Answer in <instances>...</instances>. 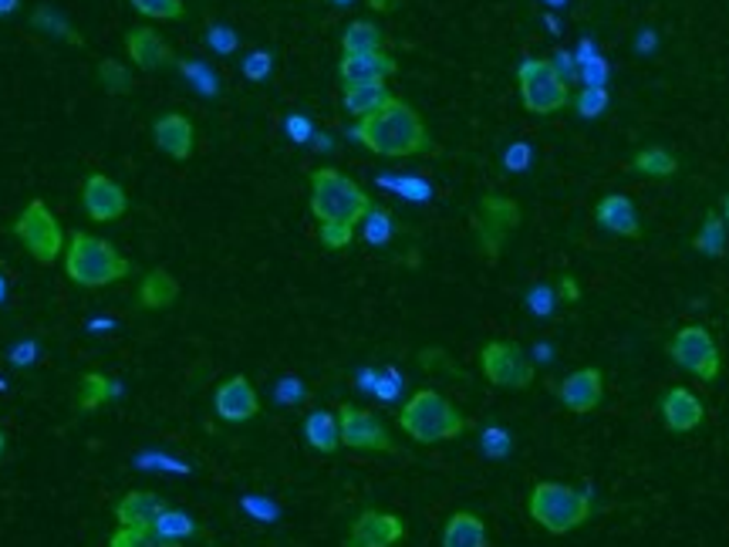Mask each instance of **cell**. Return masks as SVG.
<instances>
[{
  "instance_id": "6da1fadb",
  "label": "cell",
  "mask_w": 729,
  "mask_h": 547,
  "mask_svg": "<svg viewBox=\"0 0 729 547\" xmlns=\"http://www.w3.org/2000/svg\"><path fill=\"white\" fill-rule=\"evenodd\" d=\"M372 207V196L342 169L321 166L311 173V214L318 220V240L328 251H345Z\"/></svg>"
},
{
  "instance_id": "7a4b0ae2",
  "label": "cell",
  "mask_w": 729,
  "mask_h": 547,
  "mask_svg": "<svg viewBox=\"0 0 729 547\" xmlns=\"http://www.w3.org/2000/svg\"><path fill=\"white\" fill-rule=\"evenodd\" d=\"M352 135L368 149V153L385 156V160H412V156H422L432 149L422 116L396 95L388 98L378 112L358 119Z\"/></svg>"
},
{
  "instance_id": "3957f363",
  "label": "cell",
  "mask_w": 729,
  "mask_h": 547,
  "mask_svg": "<svg viewBox=\"0 0 729 547\" xmlns=\"http://www.w3.org/2000/svg\"><path fill=\"white\" fill-rule=\"evenodd\" d=\"M129 261L115 251V247L102 237H91L85 230L71 233L65 247V274L78 287H109L122 277H129Z\"/></svg>"
},
{
  "instance_id": "277c9868",
  "label": "cell",
  "mask_w": 729,
  "mask_h": 547,
  "mask_svg": "<svg viewBox=\"0 0 729 547\" xmlns=\"http://www.w3.org/2000/svg\"><path fill=\"white\" fill-rule=\"evenodd\" d=\"M399 426L416 442H446L470 429V419L435 389H419L399 409Z\"/></svg>"
},
{
  "instance_id": "5b68a950",
  "label": "cell",
  "mask_w": 729,
  "mask_h": 547,
  "mask_svg": "<svg viewBox=\"0 0 729 547\" xmlns=\"http://www.w3.org/2000/svg\"><path fill=\"white\" fill-rule=\"evenodd\" d=\"M530 517L538 521L548 534H571L592 517V496L585 490H574L571 483L541 480L530 490L527 501Z\"/></svg>"
},
{
  "instance_id": "8992f818",
  "label": "cell",
  "mask_w": 729,
  "mask_h": 547,
  "mask_svg": "<svg viewBox=\"0 0 729 547\" xmlns=\"http://www.w3.org/2000/svg\"><path fill=\"white\" fill-rule=\"evenodd\" d=\"M520 102L530 116H557L571 106V81L554 58H527L517 68Z\"/></svg>"
},
{
  "instance_id": "52a82bcc",
  "label": "cell",
  "mask_w": 729,
  "mask_h": 547,
  "mask_svg": "<svg viewBox=\"0 0 729 547\" xmlns=\"http://www.w3.org/2000/svg\"><path fill=\"white\" fill-rule=\"evenodd\" d=\"M14 233L37 264H55L68 247L62 223L55 220V214L47 210V204H41V200H31L21 210V217L14 220Z\"/></svg>"
},
{
  "instance_id": "ba28073f",
  "label": "cell",
  "mask_w": 729,
  "mask_h": 547,
  "mask_svg": "<svg viewBox=\"0 0 729 547\" xmlns=\"http://www.w3.org/2000/svg\"><path fill=\"white\" fill-rule=\"evenodd\" d=\"M669 355L678 369L696 375L699 382H716L719 375V348L706 325L678 328L669 341Z\"/></svg>"
},
{
  "instance_id": "9c48e42d",
  "label": "cell",
  "mask_w": 729,
  "mask_h": 547,
  "mask_svg": "<svg viewBox=\"0 0 729 547\" xmlns=\"http://www.w3.org/2000/svg\"><path fill=\"white\" fill-rule=\"evenodd\" d=\"M479 369L486 382L497 389H530L533 385V365L513 341H486L479 348Z\"/></svg>"
},
{
  "instance_id": "30bf717a",
  "label": "cell",
  "mask_w": 729,
  "mask_h": 547,
  "mask_svg": "<svg viewBox=\"0 0 729 547\" xmlns=\"http://www.w3.org/2000/svg\"><path fill=\"white\" fill-rule=\"evenodd\" d=\"M517 227H520V207L510 200V196L486 193L479 200V214H476V233H479L483 254L490 261H497L507 233L517 230Z\"/></svg>"
},
{
  "instance_id": "8fae6325",
  "label": "cell",
  "mask_w": 729,
  "mask_h": 547,
  "mask_svg": "<svg viewBox=\"0 0 729 547\" xmlns=\"http://www.w3.org/2000/svg\"><path fill=\"white\" fill-rule=\"evenodd\" d=\"M338 433H342V442L349 450H362V453H393L396 442L388 436V429L378 423V416H372L368 409L358 406H338Z\"/></svg>"
},
{
  "instance_id": "7c38bea8",
  "label": "cell",
  "mask_w": 729,
  "mask_h": 547,
  "mask_svg": "<svg viewBox=\"0 0 729 547\" xmlns=\"http://www.w3.org/2000/svg\"><path fill=\"white\" fill-rule=\"evenodd\" d=\"M81 207L95 223H115L129 214V196L112 176L91 173L81 186Z\"/></svg>"
},
{
  "instance_id": "4fadbf2b",
  "label": "cell",
  "mask_w": 729,
  "mask_h": 547,
  "mask_svg": "<svg viewBox=\"0 0 729 547\" xmlns=\"http://www.w3.org/2000/svg\"><path fill=\"white\" fill-rule=\"evenodd\" d=\"M213 409L223 423H247L261 413V395L247 375H230L213 392Z\"/></svg>"
},
{
  "instance_id": "5bb4252c",
  "label": "cell",
  "mask_w": 729,
  "mask_h": 547,
  "mask_svg": "<svg viewBox=\"0 0 729 547\" xmlns=\"http://www.w3.org/2000/svg\"><path fill=\"white\" fill-rule=\"evenodd\" d=\"M406 537V524L388 511H362L352 521L345 547H396Z\"/></svg>"
},
{
  "instance_id": "9a60e30c",
  "label": "cell",
  "mask_w": 729,
  "mask_h": 547,
  "mask_svg": "<svg viewBox=\"0 0 729 547\" xmlns=\"http://www.w3.org/2000/svg\"><path fill=\"white\" fill-rule=\"evenodd\" d=\"M557 395H561L564 409H571L577 416L595 413L605 400V375L598 369H577L561 382Z\"/></svg>"
},
{
  "instance_id": "2e32d148",
  "label": "cell",
  "mask_w": 729,
  "mask_h": 547,
  "mask_svg": "<svg viewBox=\"0 0 729 547\" xmlns=\"http://www.w3.org/2000/svg\"><path fill=\"white\" fill-rule=\"evenodd\" d=\"M125 52H129L132 65H139L142 72H163V68L176 65L173 47L153 28H132L125 34Z\"/></svg>"
},
{
  "instance_id": "e0dca14e",
  "label": "cell",
  "mask_w": 729,
  "mask_h": 547,
  "mask_svg": "<svg viewBox=\"0 0 729 547\" xmlns=\"http://www.w3.org/2000/svg\"><path fill=\"white\" fill-rule=\"evenodd\" d=\"M399 72L396 58L388 52H365V55H342L338 62V78L342 85H375V81H385Z\"/></svg>"
},
{
  "instance_id": "ac0fdd59",
  "label": "cell",
  "mask_w": 729,
  "mask_h": 547,
  "mask_svg": "<svg viewBox=\"0 0 729 547\" xmlns=\"http://www.w3.org/2000/svg\"><path fill=\"white\" fill-rule=\"evenodd\" d=\"M169 504L163 501L159 493H150V490H129L122 501L115 504V521L119 527H135V530H153L159 514L166 511Z\"/></svg>"
},
{
  "instance_id": "d6986e66",
  "label": "cell",
  "mask_w": 729,
  "mask_h": 547,
  "mask_svg": "<svg viewBox=\"0 0 729 547\" xmlns=\"http://www.w3.org/2000/svg\"><path fill=\"white\" fill-rule=\"evenodd\" d=\"M153 135H156V145L163 149V153L169 160H189L192 149H197V129H192V122L183 116V112H166L156 119L153 125Z\"/></svg>"
},
{
  "instance_id": "ffe728a7",
  "label": "cell",
  "mask_w": 729,
  "mask_h": 547,
  "mask_svg": "<svg viewBox=\"0 0 729 547\" xmlns=\"http://www.w3.org/2000/svg\"><path fill=\"white\" fill-rule=\"evenodd\" d=\"M662 419H665V426L672 429V433H693L699 423H703V416H706V409H703V403H699V395L696 392H689V389H683V385H675V389H669L665 395H662Z\"/></svg>"
},
{
  "instance_id": "44dd1931",
  "label": "cell",
  "mask_w": 729,
  "mask_h": 547,
  "mask_svg": "<svg viewBox=\"0 0 729 547\" xmlns=\"http://www.w3.org/2000/svg\"><path fill=\"white\" fill-rule=\"evenodd\" d=\"M595 220L611 230L615 237H628V240H639L642 237V223H639V214H636V204L628 200L625 193H608L598 200L595 207Z\"/></svg>"
},
{
  "instance_id": "7402d4cb",
  "label": "cell",
  "mask_w": 729,
  "mask_h": 547,
  "mask_svg": "<svg viewBox=\"0 0 729 547\" xmlns=\"http://www.w3.org/2000/svg\"><path fill=\"white\" fill-rule=\"evenodd\" d=\"M139 305L145 308V311H166V308H173L176 305V297H179V281L169 274V271H163V267H156V271H150L142 281H139Z\"/></svg>"
},
{
  "instance_id": "603a6c76",
  "label": "cell",
  "mask_w": 729,
  "mask_h": 547,
  "mask_svg": "<svg viewBox=\"0 0 729 547\" xmlns=\"http://www.w3.org/2000/svg\"><path fill=\"white\" fill-rule=\"evenodd\" d=\"M388 98H393V91H388L385 81H375V85H349L345 95H342V106H345V112L358 122V119L378 112V109L388 102Z\"/></svg>"
},
{
  "instance_id": "cb8c5ba5",
  "label": "cell",
  "mask_w": 729,
  "mask_h": 547,
  "mask_svg": "<svg viewBox=\"0 0 729 547\" xmlns=\"http://www.w3.org/2000/svg\"><path fill=\"white\" fill-rule=\"evenodd\" d=\"M443 547H486V524L470 511H456L443 527Z\"/></svg>"
},
{
  "instance_id": "d4e9b609",
  "label": "cell",
  "mask_w": 729,
  "mask_h": 547,
  "mask_svg": "<svg viewBox=\"0 0 729 547\" xmlns=\"http://www.w3.org/2000/svg\"><path fill=\"white\" fill-rule=\"evenodd\" d=\"M305 436H308V446L318 453H334L338 446H342V433H338V416L318 409L305 419Z\"/></svg>"
},
{
  "instance_id": "484cf974",
  "label": "cell",
  "mask_w": 729,
  "mask_h": 547,
  "mask_svg": "<svg viewBox=\"0 0 729 547\" xmlns=\"http://www.w3.org/2000/svg\"><path fill=\"white\" fill-rule=\"evenodd\" d=\"M119 385L102 375V372H85L81 382H78V409L81 413H91V409H102L109 400H115Z\"/></svg>"
},
{
  "instance_id": "4316f807",
  "label": "cell",
  "mask_w": 729,
  "mask_h": 547,
  "mask_svg": "<svg viewBox=\"0 0 729 547\" xmlns=\"http://www.w3.org/2000/svg\"><path fill=\"white\" fill-rule=\"evenodd\" d=\"M631 169H636L639 176H649V179H669L678 173V160L662 145H649L631 156Z\"/></svg>"
},
{
  "instance_id": "83f0119b",
  "label": "cell",
  "mask_w": 729,
  "mask_h": 547,
  "mask_svg": "<svg viewBox=\"0 0 729 547\" xmlns=\"http://www.w3.org/2000/svg\"><path fill=\"white\" fill-rule=\"evenodd\" d=\"M345 55H365V52H385V34L372 21H352L342 34Z\"/></svg>"
},
{
  "instance_id": "f1b7e54d",
  "label": "cell",
  "mask_w": 729,
  "mask_h": 547,
  "mask_svg": "<svg viewBox=\"0 0 729 547\" xmlns=\"http://www.w3.org/2000/svg\"><path fill=\"white\" fill-rule=\"evenodd\" d=\"M693 247L706 258H722V251H726V220L719 214H706L699 233L693 237Z\"/></svg>"
},
{
  "instance_id": "f546056e",
  "label": "cell",
  "mask_w": 729,
  "mask_h": 547,
  "mask_svg": "<svg viewBox=\"0 0 729 547\" xmlns=\"http://www.w3.org/2000/svg\"><path fill=\"white\" fill-rule=\"evenodd\" d=\"M153 530H156L159 537H166V540H176V544H183V540H189V537L200 534L197 521H192L186 511H176V507H166V511L159 514V521H156Z\"/></svg>"
},
{
  "instance_id": "4dcf8cb0",
  "label": "cell",
  "mask_w": 729,
  "mask_h": 547,
  "mask_svg": "<svg viewBox=\"0 0 729 547\" xmlns=\"http://www.w3.org/2000/svg\"><path fill=\"white\" fill-rule=\"evenodd\" d=\"M109 547H179L176 540L159 537L156 530H135V527H119L109 537Z\"/></svg>"
},
{
  "instance_id": "1f68e13d",
  "label": "cell",
  "mask_w": 729,
  "mask_h": 547,
  "mask_svg": "<svg viewBox=\"0 0 729 547\" xmlns=\"http://www.w3.org/2000/svg\"><path fill=\"white\" fill-rule=\"evenodd\" d=\"M129 4L142 18H153V21H179L186 14L183 0H129Z\"/></svg>"
},
{
  "instance_id": "d6a6232c",
  "label": "cell",
  "mask_w": 729,
  "mask_h": 547,
  "mask_svg": "<svg viewBox=\"0 0 729 547\" xmlns=\"http://www.w3.org/2000/svg\"><path fill=\"white\" fill-rule=\"evenodd\" d=\"M95 75H99L102 88H106V91H112V95H129V91H132V85H135V81H132V75H129V68H122L115 58H106Z\"/></svg>"
},
{
  "instance_id": "836d02e7",
  "label": "cell",
  "mask_w": 729,
  "mask_h": 547,
  "mask_svg": "<svg viewBox=\"0 0 729 547\" xmlns=\"http://www.w3.org/2000/svg\"><path fill=\"white\" fill-rule=\"evenodd\" d=\"M605 106H608V91H605L601 85H588V88H581V91L574 95V109L585 116V119L601 116Z\"/></svg>"
},
{
  "instance_id": "e575fe53",
  "label": "cell",
  "mask_w": 729,
  "mask_h": 547,
  "mask_svg": "<svg viewBox=\"0 0 729 547\" xmlns=\"http://www.w3.org/2000/svg\"><path fill=\"white\" fill-rule=\"evenodd\" d=\"M34 24H37V28H47V31L58 34V37H65L68 44H81V34H78L71 24H65L55 11H47V8L34 11Z\"/></svg>"
},
{
  "instance_id": "d590c367",
  "label": "cell",
  "mask_w": 729,
  "mask_h": 547,
  "mask_svg": "<svg viewBox=\"0 0 729 547\" xmlns=\"http://www.w3.org/2000/svg\"><path fill=\"white\" fill-rule=\"evenodd\" d=\"M365 223H368V240H372V243H378V240L388 237V214H385V210L372 207V214L365 217Z\"/></svg>"
},
{
  "instance_id": "8d00e7d4",
  "label": "cell",
  "mask_w": 729,
  "mask_h": 547,
  "mask_svg": "<svg viewBox=\"0 0 729 547\" xmlns=\"http://www.w3.org/2000/svg\"><path fill=\"white\" fill-rule=\"evenodd\" d=\"M557 302H567V305L581 302V287L571 274H561V281H557Z\"/></svg>"
},
{
  "instance_id": "74e56055",
  "label": "cell",
  "mask_w": 729,
  "mask_h": 547,
  "mask_svg": "<svg viewBox=\"0 0 729 547\" xmlns=\"http://www.w3.org/2000/svg\"><path fill=\"white\" fill-rule=\"evenodd\" d=\"M243 72H247L254 81H261L270 72V55H251L247 62H243Z\"/></svg>"
},
{
  "instance_id": "f35d334b",
  "label": "cell",
  "mask_w": 729,
  "mask_h": 547,
  "mask_svg": "<svg viewBox=\"0 0 729 547\" xmlns=\"http://www.w3.org/2000/svg\"><path fill=\"white\" fill-rule=\"evenodd\" d=\"M210 44L217 47V52H233V47H236V37H233L227 28H213V31H210Z\"/></svg>"
},
{
  "instance_id": "ab89813d",
  "label": "cell",
  "mask_w": 729,
  "mask_h": 547,
  "mask_svg": "<svg viewBox=\"0 0 729 547\" xmlns=\"http://www.w3.org/2000/svg\"><path fill=\"white\" fill-rule=\"evenodd\" d=\"M287 129L298 135V142H305V139H308V132H311V125H308L305 119H290V122H287Z\"/></svg>"
},
{
  "instance_id": "60d3db41",
  "label": "cell",
  "mask_w": 729,
  "mask_h": 547,
  "mask_svg": "<svg viewBox=\"0 0 729 547\" xmlns=\"http://www.w3.org/2000/svg\"><path fill=\"white\" fill-rule=\"evenodd\" d=\"M396 4H399V0H368V8H372V11H378V14L396 11Z\"/></svg>"
},
{
  "instance_id": "b9f144b4",
  "label": "cell",
  "mask_w": 729,
  "mask_h": 547,
  "mask_svg": "<svg viewBox=\"0 0 729 547\" xmlns=\"http://www.w3.org/2000/svg\"><path fill=\"white\" fill-rule=\"evenodd\" d=\"M18 8V0H0V14H11Z\"/></svg>"
},
{
  "instance_id": "7bdbcfd3",
  "label": "cell",
  "mask_w": 729,
  "mask_h": 547,
  "mask_svg": "<svg viewBox=\"0 0 729 547\" xmlns=\"http://www.w3.org/2000/svg\"><path fill=\"white\" fill-rule=\"evenodd\" d=\"M722 220H726V227H729V193L722 196Z\"/></svg>"
},
{
  "instance_id": "ee69618b",
  "label": "cell",
  "mask_w": 729,
  "mask_h": 547,
  "mask_svg": "<svg viewBox=\"0 0 729 547\" xmlns=\"http://www.w3.org/2000/svg\"><path fill=\"white\" fill-rule=\"evenodd\" d=\"M4 453H8V433H0V460H4Z\"/></svg>"
}]
</instances>
